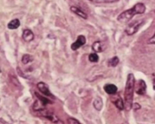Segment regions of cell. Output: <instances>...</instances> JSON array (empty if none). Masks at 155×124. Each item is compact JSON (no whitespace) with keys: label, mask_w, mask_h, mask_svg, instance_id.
I'll return each mask as SVG.
<instances>
[{"label":"cell","mask_w":155,"mask_h":124,"mask_svg":"<svg viewBox=\"0 0 155 124\" xmlns=\"http://www.w3.org/2000/svg\"><path fill=\"white\" fill-rule=\"evenodd\" d=\"M135 87V78L134 74H129L126 83L124 98H125V108L127 111H130L133 108L134 92Z\"/></svg>","instance_id":"1"},{"label":"cell","mask_w":155,"mask_h":124,"mask_svg":"<svg viewBox=\"0 0 155 124\" xmlns=\"http://www.w3.org/2000/svg\"><path fill=\"white\" fill-rule=\"evenodd\" d=\"M145 11H146L145 5L142 2H139V3L134 5V7L120 13L117 17V20L120 23H123V24L128 23L133 19L134 16L136 14H143L145 13Z\"/></svg>","instance_id":"2"},{"label":"cell","mask_w":155,"mask_h":124,"mask_svg":"<svg viewBox=\"0 0 155 124\" xmlns=\"http://www.w3.org/2000/svg\"><path fill=\"white\" fill-rule=\"evenodd\" d=\"M37 113L40 114V115L46 118V119L50 120L51 122L54 123V124H64V123L62 122L61 120H60L59 118L57 117L55 114L50 111V110H47V109H44V108L41 109V110H39V111H37Z\"/></svg>","instance_id":"3"},{"label":"cell","mask_w":155,"mask_h":124,"mask_svg":"<svg viewBox=\"0 0 155 124\" xmlns=\"http://www.w3.org/2000/svg\"><path fill=\"white\" fill-rule=\"evenodd\" d=\"M144 20L140 19V20H136V21L133 22L131 24H130L127 26V27L126 28L125 32L128 36H132V35L135 34L137 31L139 30V29L140 28V26H142L144 24Z\"/></svg>","instance_id":"4"},{"label":"cell","mask_w":155,"mask_h":124,"mask_svg":"<svg viewBox=\"0 0 155 124\" xmlns=\"http://www.w3.org/2000/svg\"><path fill=\"white\" fill-rule=\"evenodd\" d=\"M86 43V38L85 36L83 35H79L77 37L76 41H74L72 44L71 45V48L72 51H77L78 49H79L80 47H82L83 45H85Z\"/></svg>","instance_id":"5"},{"label":"cell","mask_w":155,"mask_h":124,"mask_svg":"<svg viewBox=\"0 0 155 124\" xmlns=\"http://www.w3.org/2000/svg\"><path fill=\"white\" fill-rule=\"evenodd\" d=\"M36 87H37V88L39 89V91H40L42 94L46 95V96L51 97V98L54 97L53 95L51 94L48 86H47V84H45L44 82H42V81L39 82V83H37V85H36Z\"/></svg>","instance_id":"6"},{"label":"cell","mask_w":155,"mask_h":124,"mask_svg":"<svg viewBox=\"0 0 155 124\" xmlns=\"http://www.w3.org/2000/svg\"><path fill=\"white\" fill-rule=\"evenodd\" d=\"M146 89H147V86L144 80H139L137 86L136 88V92L140 95H144L146 93Z\"/></svg>","instance_id":"7"},{"label":"cell","mask_w":155,"mask_h":124,"mask_svg":"<svg viewBox=\"0 0 155 124\" xmlns=\"http://www.w3.org/2000/svg\"><path fill=\"white\" fill-rule=\"evenodd\" d=\"M22 37L26 42H30L34 39V34L32 30H30V29H25L23 32Z\"/></svg>","instance_id":"8"},{"label":"cell","mask_w":155,"mask_h":124,"mask_svg":"<svg viewBox=\"0 0 155 124\" xmlns=\"http://www.w3.org/2000/svg\"><path fill=\"white\" fill-rule=\"evenodd\" d=\"M70 9L72 13H74V14H76L77 16H80V17L82 18V19H86L88 18V15L86 14V13H85L82 9H81L80 8H79V7L74 6H71Z\"/></svg>","instance_id":"9"},{"label":"cell","mask_w":155,"mask_h":124,"mask_svg":"<svg viewBox=\"0 0 155 124\" xmlns=\"http://www.w3.org/2000/svg\"><path fill=\"white\" fill-rule=\"evenodd\" d=\"M105 92L109 95H115L118 91V88L113 84H106L104 86Z\"/></svg>","instance_id":"10"},{"label":"cell","mask_w":155,"mask_h":124,"mask_svg":"<svg viewBox=\"0 0 155 124\" xmlns=\"http://www.w3.org/2000/svg\"><path fill=\"white\" fill-rule=\"evenodd\" d=\"M92 50H93V51H95L96 53H101L105 50V47L103 46V43L101 42V41H96V42H94L92 46Z\"/></svg>","instance_id":"11"},{"label":"cell","mask_w":155,"mask_h":124,"mask_svg":"<svg viewBox=\"0 0 155 124\" xmlns=\"http://www.w3.org/2000/svg\"><path fill=\"white\" fill-rule=\"evenodd\" d=\"M20 26V22L18 19H14L13 20H11L8 24V28L9 30H16L17 28Z\"/></svg>","instance_id":"12"},{"label":"cell","mask_w":155,"mask_h":124,"mask_svg":"<svg viewBox=\"0 0 155 124\" xmlns=\"http://www.w3.org/2000/svg\"><path fill=\"white\" fill-rule=\"evenodd\" d=\"M35 94H36V97L38 98L39 101H40L41 103H42L44 105H48V104H52V103H53V102H51L50 99H48V98H46V97L42 96V95H39L37 92H35Z\"/></svg>","instance_id":"13"},{"label":"cell","mask_w":155,"mask_h":124,"mask_svg":"<svg viewBox=\"0 0 155 124\" xmlns=\"http://www.w3.org/2000/svg\"><path fill=\"white\" fill-rule=\"evenodd\" d=\"M102 98H100V97H97V98L94 100L93 102V105L95 107V109H97L98 111H100L102 108Z\"/></svg>","instance_id":"14"},{"label":"cell","mask_w":155,"mask_h":124,"mask_svg":"<svg viewBox=\"0 0 155 124\" xmlns=\"http://www.w3.org/2000/svg\"><path fill=\"white\" fill-rule=\"evenodd\" d=\"M119 63V59L117 56L113 57L108 61V66L109 67H116L118 65Z\"/></svg>","instance_id":"15"},{"label":"cell","mask_w":155,"mask_h":124,"mask_svg":"<svg viewBox=\"0 0 155 124\" xmlns=\"http://www.w3.org/2000/svg\"><path fill=\"white\" fill-rule=\"evenodd\" d=\"M33 61H34V58L30 54H24L22 58V63L24 64H29L30 62H32Z\"/></svg>","instance_id":"16"},{"label":"cell","mask_w":155,"mask_h":124,"mask_svg":"<svg viewBox=\"0 0 155 124\" xmlns=\"http://www.w3.org/2000/svg\"><path fill=\"white\" fill-rule=\"evenodd\" d=\"M114 103L115 105H116V106L119 109H120V110H123V109L125 108V103L123 102L121 98H117L116 100L114 102Z\"/></svg>","instance_id":"17"},{"label":"cell","mask_w":155,"mask_h":124,"mask_svg":"<svg viewBox=\"0 0 155 124\" xmlns=\"http://www.w3.org/2000/svg\"><path fill=\"white\" fill-rule=\"evenodd\" d=\"M89 60L92 63H96L99 60V57L97 54V53H91L89 55Z\"/></svg>","instance_id":"18"},{"label":"cell","mask_w":155,"mask_h":124,"mask_svg":"<svg viewBox=\"0 0 155 124\" xmlns=\"http://www.w3.org/2000/svg\"><path fill=\"white\" fill-rule=\"evenodd\" d=\"M119 1V0H93L92 2H97V3H113Z\"/></svg>","instance_id":"19"},{"label":"cell","mask_w":155,"mask_h":124,"mask_svg":"<svg viewBox=\"0 0 155 124\" xmlns=\"http://www.w3.org/2000/svg\"><path fill=\"white\" fill-rule=\"evenodd\" d=\"M67 122H68V124H81L79 120L74 119V118H68L67 120Z\"/></svg>","instance_id":"20"},{"label":"cell","mask_w":155,"mask_h":124,"mask_svg":"<svg viewBox=\"0 0 155 124\" xmlns=\"http://www.w3.org/2000/svg\"><path fill=\"white\" fill-rule=\"evenodd\" d=\"M147 43H148L149 44H155V33L154 34V36H152V37H151V38L149 39Z\"/></svg>","instance_id":"21"},{"label":"cell","mask_w":155,"mask_h":124,"mask_svg":"<svg viewBox=\"0 0 155 124\" xmlns=\"http://www.w3.org/2000/svg\"><path fill=\"white\" fill-rule=\"evenodd\" d=\"M133 107H134V109H135V110L140 109V105L139 104H137V103H134L133 104Z\"/></svg>","instance_id":"22"},{"label":"cell","mask_w":155,"mask_h":124,"mask_svg":"<svg viewBox=\"0 0 155 124\" xmlns=\"http://www.w3.org/2000/svg\"><path fill=\"white\" fill-rule=\"evenodd\" d=\"M89 1H91V2H92V1H93V0H89Z\"/></svg>","instance_id":"23"},{"label":"cell","mask_w":155,"mask_h":124,"mask_svg":"<svg viewBox=\"0 0 155 124\" xmlns=\"http://www.w3.org/2000/svg\"><path fill=\"white\" fill-rule=\"evenodd\" d=\"M0 73H1V69H0Z\"/></svg>","instance_id":"24"}]
</instances>
